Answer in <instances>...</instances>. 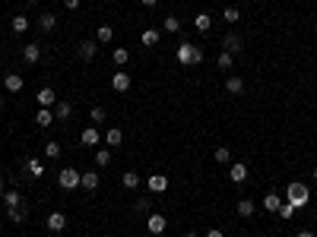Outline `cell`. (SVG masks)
<instances>
[{"mask_svg": "<svg viewBox=\"0 0 317 237\" xmlns=\"http://www.w3.org/2000/svg\"><path fill=\"white\" fill-rule=\"evenodd\" d=\"M99 139H102V136H99V130H96V127H86V130H83V136H79V142H83V146H99Z\"/></svg>", "mask_w": 317, "mask_h": 237, "instance_id": "44dd1931", "label": "cell"}, {"mask_svg": "<svg viewBox=\"0 0 317 237\" xmlns=\"http://www.w3.org/2000/svg\"><path fill=\"white\" fill-rule=\"evenodd\" d=\"M216 161H219V164H229V161H232V149H229V146H219V149H216Z\"/></svg>", "mask_w": 317, "mask_h": 237, "instance_id": "e575fe53", "label": "cell"}, {"mask_svg": "<svg viewBox=\"0 0 317 237\" xmlns=\"http://www.w3.org/2000/svg\"><path fill=\"white\" fill-rule=\"evenodd\" d=\"M229 181H232V184H244V181H248V164H244V161H235L232 168H229Z\"/></svg>", "mask_w": 317, "mask_h": 237, "instance_id": "9c48e42d", "label": "cell"}, {"mask_svg": "<svg viewBox=\"0 0 317 237\" xmlns=\"http://www.w3.org/2000/svg\"><path fill=\"white\" fill-rule=\"evenodd\" d=\"M35 98H38V104H41V108H54V104H57V101H61V98H57V92H54L51 86H44V89H38V95H35Z\"/></svg>", "mask_w": 317, "mask_h": 237, "instance_id": "ba28073f", "label": "cell"}, {"mask_svg": "<svg viewBox=\"0 0 317 237\" xmlns=\"http://www.w3.org/2000/svg\"><path fill=\"white\" fill-rule=\"evenodd\" d=\"M279 206H283V196L269 190V193L263 196V209H266V212H279Z\"/></svg>", "mask_w": 317, "mask_h": 237, "instance_id": "d6986e66", "label": "cell"}, {"mask_svg": "<svg viewBox=\"0 0 317 237\" xmlns=\"http://www.w3.org/2000/svg\"><path fill=\"white\" fill-rule=\"evenodd\" d=\"M35 124H38L41 130H48V127L54 124V111H51V108H41L38 114H35Z\"/></svg>", "mask_w": 317, "mask_h": 237, "instance_id": "ffe728a7", "label": "cell"}, {"mask_svg": "<svg viewBox=\"0 0 317 237\" xmlns=\"http://www.w3.org/2000/svg\"><path fill=\"white\" fill-rule=\"evenodd\" d=\"M111 38H114V29H111V26H99V29H96V41H99V44H108Z\"/></svg>", "mask_w": 317, "mask_h": 237, "instance_id": "484cf974", "label": "cell"}, {"mask_svg": "<svg viewBox=\"0 0 317 237\" xmlns=\"http://www.w3.org/2000/svg\"><path fill=\"white\" fill-rule=\"evenodd\" d=\"M279 218H283V221H289V218H295V206H292V203H289V199H286V203H283V206H279Z\"/></svg>", "mask_w": 317, "mask_h": 237, "instance_id": "1f68e13d", "label": "cell"}, {"mask_svg": "<svg viewBox=\"0 0 317 237\" xmlns=\"http://www.w3.org/2000/svg\"><path fill=\"white\" fill-rule=\"evenodd\" d=\"M4 203H7V209H16V206H22L19 190H7V193H4Z\"/></svg>", "mask_w": 317, "mask_h": 237, "instance_id": "83f0119b", "label": "cell"}, {"mask_svg": "<svg viewBox=\"0 0 317 237\" xmlns=\"http://www.w3.org/2000/svg\"><path fill=\"white\" fill-rule=\"evenodd\" d=\"M121 139H124V133L117 127H111L108 133H105V146H121Z\"/></svg>", "mask_w": 317, "mask_h": 237, "instance_id": "f1b7e54d", "label": "cell"}, {"mask_svg": "<svg viewBox=\"0 0 317 237\" xmlns=\"http://www.w3.org/2000/svg\"><path fill=\"white\" fill-rule=\"evenodd\" d=\"M89 117H92V124H105V121H108L105 108H92V111H89Z\"/></svg>", "mask_w": 317, "mask_h": 237, "instance_id": "f35d334b", "label": "cell"}, {"mask_svg": "<svg viewBox=\"0 0 317 237\" xmlns=\"http://www.w3.org/2000/svg\"><path fill=\"white\" fill-rule=\"evenodd\" d=\"M216 64H219V70H232V67H235V57H232V54H225V51H222Z\"/></svg>", "mask_w": 317, "mask_h": 237, "instance_id": "d590c367", "label": "cell"}, {"mask_svg": "<svg viewBox=\"0 0 317 237\" xmlns=\"http://www.w3.org/2000/svg\"><path fill=\"white\" fill-rule=\"evenodd\" d=\"M99 184H102L99 171H83V181H79V187H83V190H99Z\"/></svg>", "mask_w": 317, "mask_h": 237, "instance_id": "2e32d148", "label": "cell"}, {"mask_svg": "<svg viewBox=\"0 0 317 237\" xmlns=\"http://www.w3.org/2000/svg\"><path fill=\"white\" fill-rule=\"evenodd\" d=\"M133 86V79H130V73H124V70H117V73L111 76V89L114 92H127Z\"/></svg>", "mask_w": 317, "mask_h": 237, "instance_id": "52a82bcc", "label": "cell"}, {"mask_svg": "<svg viewBox=\"0 0 317 237\" xmlns=\"http://www.w3.org/2000/svg\"><path fill=\"white\" fill-rule=\"evenodd\" d=\"M38 29H41L44 35H51V32L57 29V16H54V13H41V16H38Z\"/></svg>", "mask_w": 317, "mask_h": 237, "instance_id": "e0dca14e", "label": "cell"}, {"mask_svg": "<svg viewBox=\"0 0 317 237\" xmlns=\"http://www.w3.org/2000/svg\"><path fill=\"white\" fill-rule=\"evenodd\" d=\"M165 32H171V35L181 32V19L178 16H165Z\"/></svg>", "mask_w": 317, "mask_h": 237, "instance_id": "74e56055", "label": "cell"}, {"mask_svg": "<svg viewBox=\"0 0 317 237\" xmlns=\"http://www.w3.org/2000/svg\"><path fill=\"white\" fill-rule=\"evenodd\" d=\"M165 228H168V218L162 215V212H149L146 215V231L149 234H165Z\"/></svg>", "mask_w": 317, "mask_h": 237, "instance_id": "277c9868", "label": "cell"}, {"mask_svg": "<svg viewBox=\"0 0 317 237\" xmlns=\"http://www.w3.org/2000/svg\"><path fill=\"white\" fill-rule=\"evenodd\" d=\"M127 57H130V51H127V47H114V64H117V67H124Z\"/></svg>", "mask_w": 317, "mask_h": 237, "instance_id": "8d00e7d4", "label": "cell"}, {"mask_svg": "<svg viewBox=\"0 0 317 237\" xmlns=\"http://www.w3.org/2000/svg\"><path fill=\"white\" fill-rule=\"evenodd\" d=\"M184 237H200V234H184Z\"/></svg>", "mask_w": 317, "mask_h": 237, "instance_id": "bcb514c9", "label": "cell"}, {"mask_svg": "<svg viewBox=\"0 0 317 237\" xmlns=\"http://www.w3.org/2000/svg\"><path fill=\"white\" fill-rule=\"evenodd\" d=\"M146 187H149V193H165V190H168V177L156 171V174H149Z\"/></svg>", "mask_w": 317, "mask_h": 237, "instance_id": "8992f818", "label": "cell"}, {"mask_svg": "<svg viewBox=\"0 0 317 237\" xmlns=\"http://www.w3.org/2000/svg\"><path fill=\"white\" fill-rule=\"evenodd\" d=\"M206 237H222V231H219V228H209V231H206Z\"/></svg>", "mask_w": 317, "mask_h": 237, "instance_id": "b9f144b4", "label": "cell"}, {"mask_svg": "<svg viewBox=\"0 0 317 237\" xmlns=\"http://www.w3.org/2000/svg\"><path fill=\"white\" fill-rule=\"evenodd\" d=\"M174 57H178V64H181V67H200L206 54H203V47H200V44H194V41H187V38H184V41L178 44V51H174Z\"/></svg>", "mask_w": 317, "mask_h": 237, "instance_id": "6da1fadb", "label": "cell"}, {"mask_svg": "<svg viewBox=\"0 0 317 237\" xmlns=\"http://www.w3.org/2000/svg\"><path fill=\"white\" fill-rule=\"evenodd\" d=\"M314 184H317V168H314Z\"/></svg>", "mask_w": 317, "mask_h": 237, "instance_id": "7dc6e473", "label": "cell"}, {"mask_svg": "<svg viewBox=\"0 0 317 237\" xmlns=\"http://www.w3.org/2000/svg\"><path fill=\"white\" fill-rule=\"evenodd\" d=\"M241 47H244V41L238 38V35H225V38H222V51H225V54H241Z\"/></svg>", "mask_w": 317, "mask_h": 237, "instance_id": "30bf717a", "label": "cell"}, {"mask_svg": "<svg viewBox=\"0 0 317 237\" xmlns=\"http://www.w3.org/2000/svg\"><path fill=\"white\" fill-rule=\"evenodd\" d=\"M79 181H83V171H76V168H64L61 174H57V184H61L64 190H76Z\"/></svg>", "mask_w": 317, "mask_h": 237, "instance_id": "3957f363", "label": "cell"}, {"mask_svg": "<svg viewBox=\"0 0 317 237\" xmlns=\"http://www.w3.org/2000/svg\"><path fill=\"white\" fill-rule=\"evenodd\" d=\"M76 54L83 57L86 64H89V61H96V54H99V41H83V44L76 47Z\"/></svg>", "mask_w": 317, "mask_h": 237, "instance_id": "8fae6325", "label": "cell"}, {"mask_svg": "<svg viewBox=\"0 0 317 237\" xmlns=\"http://www.w3.org/2000/svg\"><path fill=\"white\" fill-rule=\"evenodd\" d=\"M7 221H13V224H22V221H26V206L7 209Z\"/></svg>", "mask_w": 317, "mask_h": 237, "instance_id": "d4e9b609", "label": "cell"}, {"mask_svg": "<svg viewBox=\"0 0 317 237\" xmlns=\"http://www.w3.org/2000/svg\"><path fill=\"white\" fill-rule=\"evenodd\" d=\"M96 164H99V168H108V164H111V149H99L96 152Z\"/></svg>", "mask_w": 317, "mask_h": 237, "instance_id": "4dcf8cb0", "label": "cell"}, {"mask_svg": "<svg viewBox=\"0 0 317 237\" xmlns=\"http://www.w3.org/2000/svg\"><path fill=\"white\" fill-rule=\"evenodd\" d=\"M159 4V0H143V7H156Z\"/></svg>", "mask_w": 317, "mask_h": 237, "instance_id": "f6af8a7d", "label": "cell"}, {"mask_svg": "<svg viewBox=\"0 0 317 237\" xmlns=\"http://www.w3.org/2000/svg\"><path fill=\"white\" fill-rule=\"evenodd\" d=\"M4 193H7V184H4V181H0V199H4Z\"/></svg>", "mask_w": 317, "mask_h": 237, "instance_id": "ee69618b", "label": "cell"}, {"mask_svg": "<svg viewBox=\"0 0 317 237\" xmlns=\"http://www.w3.org/2000/svg\"><path fill=\"white\" fill-rule=\"evenodd\" d=\"M260 237H266V234H260Z\"/></svg>", "mask_w": 317, "mask_h": 237, "instance_id": "c3c4849f", "label": "cell"}, {"mask_svg": "<svg viewBox=\"0 0 317 237\" xmlns=\"http://www.w3.org/2000/svg\"><path fill=\"white\" fill-rule=\"evenodd\" d=\"M235 212H238L241 218H251L254 212H257V203H254V199H248V196H244V199H238V203H235Z\"/></svg>", "mask_w": 317, "mask_h": 237, "instance_id": "7c38bea8", "label": "cell"}, {"mask_svg": "<svg viewBox=\"0 0 317 237\" xmlns=\"http://www.w3.org/2000/svg\"><path fill=\"white\" fill-rule=\"evenodd\" d=\"M209 26H213L209 13H197V16H194V29H197V32H203V35H206V32H209Z\"/></svg>", "mask_w": 317, "mask_h": 237, "instance_id": "603a6c76", "label": "cell"}, {"mask_svg": "<svg viewBox=\"0 0 317 237\" xmlns=\"http://www.w3.org/2000/svg\"><path fill=\"white\" fill-rule=\"evenodd\" d=\"M44 228L54 231V234H61V231L67 228V215H64V212H51V215L44 218Z\"/></svg>", "mask_w": 317, "mask_h": 237, "instance_id": "5b68a950", "label": "cell"}, {"mask_svg": "<svg viewBox=\"0 0 317 237\" xmlns=\"http://www.w3.org/2000/svg\"><path fill=\"white\" fill-rule=\"evenodd\" d=\"M10 26H13V32H16V35H22V32H26V29L32 26V19H29L26 13H19V16H13V22H10Z\"/></svg>", "mask_w": 317, "mask_h": 237, "instance_id": "cb8c5ba5", "label": "cell"}, {"mask_svg": "<svg viewBox=\"0 0 317 237\" xmlns=\"http://www.w3.org/2000/svg\"><path fill=\"white\" fill-rule=\"evenodd\" d=\"M51 111H54V121H70V114H73V104H70V101H57Z\"/></svg>", "mask_w": 317, "mask_h": 237, "instance_id": "5bb4252c", "label": "cell"}, {"mask_svg": "<svg viewBox=\"0 0 317 237\" xmlns=\"http://www.w3.org/2000/svg\"><path fill=\"white\" fill-rule=\"evenodd\" d=\"M86 237H89V234H86Z\"/></svg>", "mask_w": 317, "mask_h": 237, "instance_id": "681fc988", "label": "cell"}, {"mask_svg": "<svg viewBox=\"0 0 317 237\" xmlns=\"http://www.w3.org/2000/svg\"><path fill=\"white\" fill-rule=\"evenodd\" d=\"M295 237H317V234H314V231H298Z\"/></svg>", "mask_w": 317, "mask_h": 237, "instance_id": "7bdbcfd3", "label": "cell"}, {"mask_svg": "<svg viewBox=\"0 0 317 237\" xmlns=\"http://www.w3.org/2000/svg\"><path fill=\"white\" fill-rule=\"evenodd\" d=\"M140 41H143L146 47H156V44H159V32H156V29H146L143 35H140Z\"/></svg>", "mask_w": 317, "mask_h": 237, "instance_id": "f546056e", "label": "cell"}, {"mask_svg": "<svg viewBox=\"0 0 317 237\" xmlns=\"http://www.w3.org/2000/svg\"><path fill=\"white\" fill-rule=\"evenodd\" d=\"M44 158H61V146L51 139V142H44Z\"/></svg>", "mask_w": 317, "mask_h": 237, "instance_id": "836d02e7", "label": "cell"}, {"mask_svg": "<svg viewBox=\"0 0 317 237\" xmlns=\"http://www.w3.org/2000/svg\"><path fill=\"white\" fill-rule=\"evenodd\" d=\"M64 7L67 10H79V0H64Z\"/></svg>", "mask_w": 317, "mask_h": 237, "instance_id": "60d3db41", "label": "cell"}, {"mask_svg": "<svg viewBox=\"0 0 317 237\" xmlns=\"http://www.w3.org/2000/svg\"><path fill=\"white\" fill-rule=\"evenodd\" d=\"M225 92H229V95H241V92H244V79H241V76H229V79H225Z\"/></svg>", "mask_w": 317, "mask_h": 237, "instance_id": "7402d4cb", "label": "cell"}, {"mask_svg": "<svg viewBox=\"0 0 317 237\" xmlns=\"http://www.w3.org/2000/svg\"><path fill=\"white\" fill-rule=\"evenodd\" d=\"M22 86H26V82H22L19 73H7V76H4V89H7V92H22Z\"/></svg>", "mask_w": 317, "mask_h": 237, "instance_id": "9a60e30c", "label": "cell"}, {"mask_svg": "<svg viewBox=\"0 0 317 237\" xmlns=\"http://www.w3.org/2000/svg\"><path fill=\"white\" fill-rule=\"evenodd\" d=\"M26 174L32 177V181H38V177H44V164H41L38 158H29V161H26Z\"/></svg>", "mask_w": 317, "mask_h": 237, "instance_id": "ac0fdd59", "label": "cell"}, {"mask_svg": "<svg viewBox=\"0 0 317 237\" xmlns=\"http://www.w3.org/2000/svg\"><path fill=\"white\" fill-rule=\"evenodd\" d=\"M133 212H140V215H149V196L137 199V203H133Z\"/></svg>", "mask_w": 317, "mask_h": 237, "instance_id": "ab89813d", "label": "cell"}, {"mask_svg": "<svg viewBox=\"0 0 317 237\" xmlns=\"http://www.w3.org/2000/svg\"><path fill=\"white\" fill-rule=\"evenodd\" d=\"M22 61L26 64H38L41 61V44H26L22 47Z\"/></svg>", "mask_w": 317, "mask_h": 237, "instance_id": "4fadbf2b", "label": "cell"}, {"mask_svg": "<svg viewBox=\"0 0 317 237\" xmlns=\"http://www.w3.org/2000/svg\"><path fill=\"white\" fill-rule=\"evenodd\" d=\"M121 184H124L127 190H137V187H140V174H137V171H124V174H121Z\"/></svg>", "mask_w": 317, "mask_h": 237, "instance_id": "4316f807", "label": "cell"}, {"mask_svg": "<svg viewBox=\"0 0 317 237\" xmlns=\"http://www.w3.org/2000/svg\"><path fill=\"white\" fill-rule=\"evenodd\" d=\"M222 19H225V22H232V26H235V22L241 19V10H238V7H225V13H222Z\"/></svg>", "mask_w": 317, "mask_h": 237, "instance_id": "d6a6232c", "label": "cell"}, {"mask_svg": "<svg viewBox=\"0 0 317 237\" xmlns=\"http://www.w3.org/2000/svg\"><path fill=\"white\" fill-rule=\"evenodd\" d=\"M286 199L295 209H304L308 206V199H311V190H308V184H301V181H295V184H289L286 187Z\"/></svg>", "mask_w": 317, "mask_h": 237, "instance_id": "7a4b0ae2", "label": "cell"}]
</instances>
